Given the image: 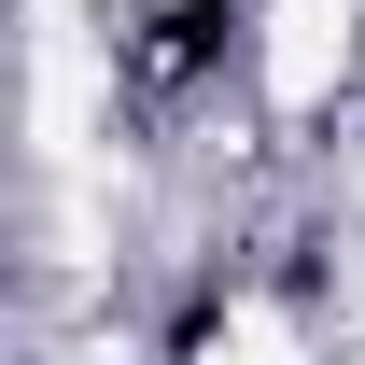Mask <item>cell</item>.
<instances>
[{
  "instance_id": "cell-1",
  "label": "cell",
  "mask_w": 365,
  "mask_h": 365,
  "mask_svg": "<svg viewBox=\"0 0 365 365\" xmlns=\"http://www.w3.org/2000/svg\"><path fill=\"white\" fill-rule=\"evenodd\" d=\"M239 43V0H155L127 29V85H182V71H211Z\"/></svg>"
}]
</instances>
